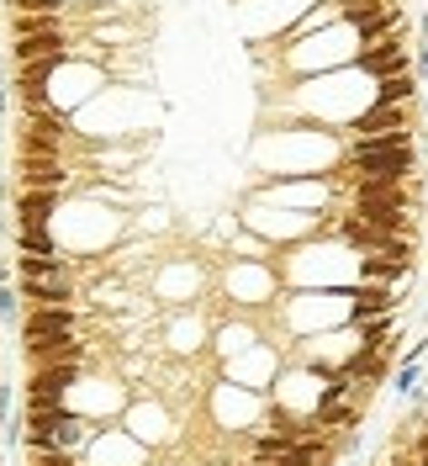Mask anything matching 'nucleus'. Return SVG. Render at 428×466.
Instances as JSON below:
<instances>
[{"label":"nucleus","instance_id":"obj_1","mask_svg":"<svg viewBox=\"0 0 428 466\" xmlns=\"http://www.w3.org/2000/svg\"><path fill=\"white\" fill-rule=\"evenodd\" d=\"M343 133H349V144H375V138H402V133H413V116H407V101H397V106H371V112L360 116V122H349Z\"/></svg>","mask_w":428,"mask_h":466},{"label":"nucleus","instance_id":"obj_2","mask_svg":"<svg viewBox=\"0 0 428 466\" xmlns=\"http://www.w3.org/2000/svg\"><path fill=\"white\" fill-rule=\"evenodd\" d=\"M228 297L233 302H244V308H259V302H270L275 297V270L264 260H244L228 270Z\"/></svg>","mask_w":428,"mask_h":466},{"label":"nucleus","instance_id":"obj_3","mask_svg":"<svg viewBox=\"0 0 428 466\" xmlns=\"http://www.w3.org/2000/svg\"><path fill=\"white\" fill-rule=\"evenodd\" d=\"M85 466H143V440L133 430H106L90 440Z\"/></svg>","mask_w":428,"mask_h":466},{"label":"nucleus","instance_id":"obj_4","mask_svg":"<svg viewBox=\"0 0 428 466\" xmlns=\"http://www.w3.org/2000/svg\"><path fill=\"white\" fill-rule=\"evenodd\" d=\"M328 191H333V186H328V180H275V186H264V197H270V202L275 207H291V212H323V207H328Z\"/></svg>","mask_w":428,"mask_h":466},{"label":"nucleus","instance_id":"obj_5","mask_svg":"<svg viewBox=\"0 0 428 466\" xmlns=\"http://www.w3.org/2000/svg\"><path fill=\"white\" fill-rule=\"evenodd\" d=\"M27 366L32 371H48V366H90V345L80 334H69V339H32Z\"/></svg>","mask_w":428,"mask_h":466},{"label":"nucleus","instance_id":"obj_6","mask_svg":"<svg viewBox=\"0 0 428 466\" xmlns=\"http://www.w3.org/2000/svg\"><path fill=\"white\" fill-rule=\"evenodd\" d=\"M228 381L249 387V392H264V387L275 381V350L254 345V350H244V355H233L228 360Z\"/></svg>","mask_w":428,"mask_h":466},{"label":"nucleus","instance_id":"obj_7","mask_svg":"<svg viewBox=\"0 0 428 466\" xmlns=\"http://www.w3.org/2000/svg\"><path fill=\"white\" fill-rule=\"evenodd\" d=\"M349 302H354V323L392 319V313L402 308V287H375V281H365V287L349 291Z\"/></svg>","mask_w":428,"mask_h":466},{"label":"nucleus","instance_id":"obj_8","mask_svg":"<svg viewBox=\"0 0 428 466\" xmlns=\"http://www.w3.org/2000/svg\"><path fill=\"white\" fill-rule=\"evenodd\" d=\"M22 334L32 339H69V334H80L75 329V308H32L27 319H22Z\"/></svg>","mask_w":428,"mask_h":466},{"label":"nucleus","instance_id":"obj_9","mask_svg":"<svg viewBox=\"0 0 428 466\" xmlns=\"http://www.w3.org/2000/svg\"><path fill=\"white\" fill-rule=\"evenodd\" d=\"M54 207H58V191H22L16 197V233H48Z\"/></svg>","mask_w":428,"mask_h":466},{"label":"nucleus","instance_id":"obj_10","mask_svg":"<svg viewBox=\"0 0 428 466\" xmlns=\"http://www.w3.org/2000/svg\"><path fill=\"white\" fill-rule=\"evenodd\" d=\"M22 191H64L69 186V165L64 159H16Z\"/></svg>","mask_w":428,"mask_h":466},{"label":"nucleus","instance_id":"obj_11","mask_svg":"<svg viewBox=\"0 0 428 466\" xmlns=\"http://www.w3.org/2000/svg\"><path fill=\"white\" fill-rule=\"evenodd\" d=\"M127 430H133L138 440H148V445L174 435V424L164 419V408H159V403H133V408H127Z\"/></svg>","mask_w":428,"mask_h":466},{"label":"nucleus","instance_id":"obj_12","mask_svg":"<svg viewBox=\"0 0 428 466\" xmlns=\"http://www.w3.org/2000/svg\"><path fill=\"white\" fill-rule=\"evenodd\" d=\"M196 265H170V270H164V281H159V297H170V302H180V297H185V287L196 291Z\"/></svg>","mask_w":428,"mask_h":466},{"label":"nucleus","instance_id":"obj_13","mask_svg":"<svg viewBox=\"0 0 428 466\" xmlns=\"http://www.w3.org/2000/svg\"><path fill=\"white\" fill-rule=\"evenodd\" d=\"M259 339H254V329H249V323H228V329H223V334H217V350H223V355H244V350H254Z\"/></svg>","mask_w":428,"mask_h":466},{"label":"nucleus","instance_id":"obj_14","mask_svg":"<svg viewBox=\"0 0 428 466\" xmlns=\"http://www.w3.org/2000/svg\"><path fill=\"white\" fill-rule=\"evenodd\" d=\"M392 387H397V398H418V387H423V360H413V355H407Z\"/></svg>","mask_w":428,"mask_h":466},{"label":"nucleus","instance_id":"obj_15","mask_svg":"<svg viewBox=\"0 0 428 466\" xmlns=\"http://www.w3.org/2000/svg\"><path fill=\"white\" fill-rule=\"evenodd\" d=\"M170 345L185 355V350H201V323L196 319H174L170 323Z\"/></svg>","mask_w":428,"mask_h":466},{"label":"nucleus","instance_id":"obj_16","mask_svg":"<svg viewBox=\"0 0 428 466\" xmlns=\"http://www.w3.org/2000/svg\"><path fill=\"white\" fill-rule=\"evenodd\" d=\"M16 297H22L16 287H0V319H5V323H22V308H16Z\"/></svg>","mask_w":428,"mask_h":466},{"label":"nucleus","instance_id":"obj_17","mask_svg":"<svg viewBox=\"0 0 428 466\" xmlns=\"http://www.w3.org/2000/svg\"><path fill=\"white\" fill-rule=\"evenodd\" d=\"M5 106H11V96H5V69H0V116H5Z\"/></svg>","mask_w":428,"mask_h":466},{"label":"nucleus","instance_id":"obj_18","mask_svg":"<svg viewBox=\"0 0 428 466\" xmlns=\"http://www.w3.org/2000/svg\"><path fill=\"white\" fill-rule=\"evenodd\" d=\"M423 112H428V96H423Z\"/></svg>","mask_w":428,"mask_h":466},{"label":"nucleus","instance_id":"obj_19","mask_svg":"<svg viewBox=\"0 0 428 466\" xmlns=\"http://www.w3.org/2000/svg\"><path fill=\"white\" fill-rule=\"evenodd\" d=\"M343 466H349V461H343Z\"/></svg>","mask_w":428,"mask_h":466}]
</instances>
